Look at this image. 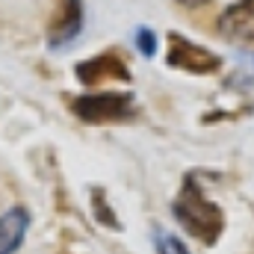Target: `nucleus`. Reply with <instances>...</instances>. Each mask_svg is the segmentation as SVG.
<instances>
[{
    "label": "nucleus",
    "instance_id": "f257e3e1",
    "mask_svg": "<svg viewBox=\"0 0 254 254\" xmlns=\"http://www.w3.org/2000/svg\"><path fill=\"white\" fill-rule=\"evenodd\" d=\"M172 213L181 222V228L190 237L201 240L204 246H213L219 240V234L225 231V213H222V207L213 204L204 192L198 190V184L192 178L184 181V187H181L175 204H172Z\"/></svg>",
    "mask_w": 254,
    "mask_h": 254
},
{
    "label": "nucleus",
    "instance_id": "f03ea898",
    "mask_svg": "<svg viewBox=\"0 0 254 254\" xmlns=\"http://www.w3.org/2000/svg\"><path fill=\"white\" fill-rule=\"evenodd\" d=\"M74 113L83 122H119L133 113V98L122 92H98V95H86L74 101Z\"/></svg>",
    "mask_w": 254,
    "mask_h": 254
},
{
    "label": "nucleus",
    "instance_id": "7ed1b4c3",
    "mask_svg": "<svg viewBox=\"0 0 254 254\" xmlns=\"http://www.w3.org/2000/svg\"><path fill=\"white\" fill-rule=\"evenodd\" d=\"M169 65L178 71H187V74H213V71H219L222 60L213 51L184 39L181 33H172L169 36Z\"/></svg>",
    "mask_w": 254,
    "mask_h": 254
},
{
    "label": "nucleus",
    "instance_id": "20e7f679",
    "mask_svg": "<svg viewBox=\"0 0 254 254\" xmlns=\"http://www.w3.org/2000/svg\"><path fill=\"white\" fill-rule=\"evenodd\" d=\"M219 30L234 42H254V0L231 3L219 18Z\"/></svg>",
    "mask_w": 254,
    "mask_h": 254
},
{
    "label": "nucleus",
    "instance_id": "39448f33",
    "mask_svg": "<svg viewBox=\"0 0 254 254\" xmlns=\"http://www.w3.org/2000/svg\"><path fill=\"white\" fill-rule=\"evenodd\" d=\"M83 30V0H63L60 15L51 27V48H63L71 39H77V33Z\"/></svg>",
    "mask_w": 254,
    "mask_h": 254
},
{
    "label": "nucleus",
    "instance_id": "423d86ee",
    "mask_svg": "<svg viewBox=\"0 0 254 254\" xmlns=\"http://www.w3.org/2000/svg\"><path fill=\"white\" fill-rule=\"evenodd\" d=\"M30 228V216L24 207H12L0 216V254H15L24 243V234Z\"/></svg>",
    "mask_w": 254,
    "mask_h": 254
},
{
    "label": "nucleus",
    "instance_id": "0eeeda50",
    "mask_svg": "<svg viewBox=\"0 0 254 254\" xmlns=\"http://www.w3.org/2000/svg\"><path fill=\"white\" fill-rule=\"evenodd\" d=\"M77 77H80L83 83H98V80H104V77L127 80V77H130V71L122 65L119 57H113V54H101V57H92L89 63L77 65Z\"/></svg>",
    "mask_w": 254,
    "mask_h": 254
},
{
    "label": "nucleus",
    "instance_id": "6e6552de",
    "mask_svg": "<svg viewBox=\"0 0 254 254\" xmlns=\"http://www.w3.org/2000/svg\"><path fill=\"white\" fill-rule=\"evenodd\" d=\"M157 254H190L187 246L172 234H157Z\"/></svg>",
    "mask_w": 254,
    "mask_h": 254
},
{
    "label": "nucleus",
    "instance_id": "1a4fd4ad",
    "mask_svg": "<svg viewBox=\"0 0 254 254\" xmlns=\"http://www.w3.org/2000/svg\"><path fill=\"white\" fill-rule=\"evenodd\" d=\"M136 48H139L145 57H154V51H157V36H154V30L139 27V30H136Z\"/></svg>",
    "mask_w": 254,
    "mask_h": 254
},
{
    "label": "nucleus",
    "instance_id": "9d476101",
    "mask_svg": "<svg viewBox=\"0 0 254 254\" xmlns=\"http://www.w3.org/2000/svg\"><path fill=\"white\" fill-rule=\"evenodd\" d=\"M181 6H187V9H198V6H207L210 0H178Z\"/></svg>",
    "mask_w": 254,
    "mask_h": 254
}]
</instances>
